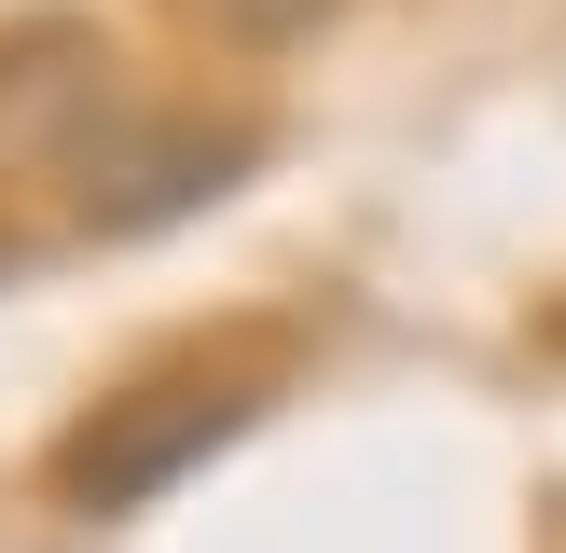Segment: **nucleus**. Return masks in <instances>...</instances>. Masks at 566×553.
<instances>
[{
    "mask_svg": "<svg viewBox=\"0 0 566 553\" xmlns=\"http://www.w3.org/2000/svg\"><path fill=\"white\" fill-rule=\"evenodd\" d=\"M249 429V387H138V401H111L97 429L55 457V498L70 512H138L153 484H180L208 442Z\"/></svg>",
    "mask_w": 566,
    "mask_h": 553,
    "instance_id": "nucleus-1",
    "label": "nucleus"
},
{
    "mask_svg": "<svg viewBox=\"0 0 566 553\" xmlns=\"http://www.w3.org/2000/svg\"><path fill=\"white\" fill-rule=\"evenodd\" d=\"M249 153H263L249 125H111V138H83V221L97 236H153V221L208 208Z\"/></svg>",
    "mask_w": 566,
    "mask_h": 553,
    "instance_id": "nucleus-2",
    "label": "nucleus"
},
{
    "mask_svg": "<svg viewBox=\"0 0 566 553\" xmlns=\"http://www.w3.org/2000/svg\"><path fill=\"white\" fill-rule=\"evenodd\" d=\"M193 14H208L221 42H304V28H332L346 0H193Z\"/></svg>",
    "mask_w": 566,
    "mask_h": 553,
    "instance_id": "nucleus-3",
    "label": "nucleus"
},
{
    "mask_svg": "<svg viewBox=\"0 0 566 553\" xmlns=\"http://www.w3.org/2000/svg\"><path fill=\"white\" fill-rule=\"evenodd\" d=\"M553 346H566V319H553Z\"/></svg>",
    "mask_w": 566,
    "mask_h": 553,
    "instance_id": "nucleus-4",
    "label": "nucleus"
}]
</instances>
